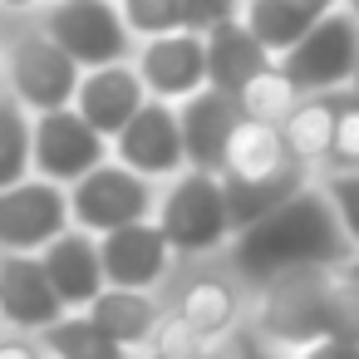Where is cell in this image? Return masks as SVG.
<instances>
[{
	"mask_svg": "<svg viewBox=\"0 0 359 359\" xmlns=\"http://www.w3.org/2000/svg\"><path fill=\"white\" fill-rule=\"evenodd\" d=\"M231 236H236L231 261L251 280H266L276 271H300V266H330L334 271L354 256V241L339 226L325 187L315 192L310 182L300 192H290L280 207H271L266 217H256L251 226L231 231Z\"/></svg>",
	"mask_w": 359,
	"mask_h": 359,
	"instance_id": "1",
	"label": "cell"
},
{
	"mask_svg": "<svg viewBox=\"0 0 359 359\" xmlns=\"http://www.w3.org/2000/svg\"><path fill=\"white\" fill-rule=\"evenodd\" d=\"M153 222L163 226L168 246L182 251V256L217 251L231 236L222 172H212V168H177L172 182H168V192L153 207Z\"/></svg>",
	"mask_w": 359,
	"mask_h": 359,
	"instance_id": "2",
	"label": "cell"
},
{
	"mask_svg": "<svg viewBox=\"0 0 359 359\" xmlns=\"http://www.w3.org/2000/svg\"><path fill=\"white\" fill-rule=\"evenodd\" d=\"M354 60H359V11H330L320 15L290 50L276 55V65L285 69L295 94H320V89H339L354 79Z\"/></svg>",
	"mask_w": 359,
	"mask_h": 359,
	"instance_id": "3",
	"label": "cell"
},
{
	"mask_svg": "<svg viewBox=\"0 0 359 359\" xmlns=\"http://www.w3.org/2000/svg\"><path fill=\"white\" fill-rule=\"evenodd\" d=\"M69 222L84 226V231H114L123 222H138V217H153L158 207V192H153V177L133 172L128 163H94L84 177H74L69 187Z\"/></svg>",
	"mask_w": 359,
	"mask_h": 359,
	"instance_id": "4",
	"label": "cell"
},
{
	"mask_svg": "<svg viewBox=\"0 0 359 359\" xmlns=\"http://www.w3.org/2000/svg\"><path fill=\"white\" fill-rule=\"evenodd\" d=\"M6 74H11V94L30 114L69 104L74 99V84H79V65L69 60V50L45 25L15 30L6 40Z\"/></svg>",
	"mask_w": 359,
	"mask_h": 359,
	"instance_id": "5",
	"label": "cell"
},
{
	"mask_svg": "<svg viewBox=\"0 0 359 359\" xmlns=\"http://www.w3.org/2000/svg\"><path fill=\"white\" fill-rule=\"evenodd\" d=\"M104 158H109V138L74 104L35 114V123H30V168L40 177H55V182L69 187L74 177H84Z\"/></svg>",
	"mask_w": 359,
	"mask_h": 359,
	"instance_id": "6",
	"label": "cell"
},
{
	"mask_svg": "<svg viewBox=\"0 0 359 359\" xmlns=\"http://www.w3.org/2000/svg\"><path fill=\"white\" fill-rule=\"evenodd\" d=\"M79 69H94V65H114V60H128V20L118 11V0H55L40 20Z\"/></svg>",
	"mask_w": 359,
	"mask_h": 359,
	"instance_id": "7",
	"label": "cell"
},
{
	"mask_svg": "<svg viewBox=\"0 0 359 359\" xmlns=\"http://www.w3.org/2000/svg\"><path fill=\"white\" fill-rule=\"evenodd\" d=\"M65 226H69L65 182L25 172L20 182L0 187V251H40Z\"/></svg>",
	"mask_w": 359,
	"mask_h": 359,
	"instance_id": "8",
	"label": "cell"
},
{
	"mask_svg": "<svg viewBox=\"0 0 359 359\" xmlns=\"http://www.w3.org/2000/svg\"><path fill=\"white\" fill-rule=\"evenodd\" d=\"M109 143H114V158L128 163V168L143 172V177H172L177 168H187L177 109H172L168 99H153V94L128 114V123H123Z\"/></svg>",
	"mask_w": 359,
	"mask_h": 359,
	"instance_id": "9",
	"label": "cell"
},
{
	"mask_svg": "<svg viewBox=\"0 0 359 359\" xmlns=\"http://www.w3.org/2000/svg\"><path fill=\"white\" fill-rule=\"evenodd\" d=\"M143 89L153 99H187L192 89L207 84V40L202 30H163V35H143V50L133 60Z\"/></svg>",
	"mask_w": 359,
	"mask_h": 359,
	"instance_id": "10",
	"label": "cell"
},
{
	"mask_svg": "<svg viewBox=\"0 0 359 359\" xmlns=\"http://www.w3.org/2000/svg\"><path fill=\"white\" fill-rule=\"evenodd\" d=\"M99 261H104V280L109 285H143L153 290L168 276L172 246L163 236V226L153 217L123 222L114 231H99Z\"/></svg>",
	"mask_w": 359,
	"mask_h": 359,
	"instance_id": "11",
	"label": "cell"
},
{
	"mask_svg": "<svg viewBox=\"0 0 359 359\" xmlns=\"http://www.w3.org/2000/svg\"><path fill=\"white\" fill-rule=\"evenodd\" d=\"M60 315L65 300L50 285L40 251H0V320L11 330H45Z\"/></svg>",
	"mask_w": 359,
	"mask_h": 359,
	"instance_id": "12",
	"label": "cell"
},
{
	"mask_svg": "<svg viewBox=\"0 0 359 359\" xmlns=\"http://www.w3.org/2000/svg\"><path fill=\"white\" fill-rule=\"evenodd\" d=\"M241 118V104L217 89V84H202L192 89L187 99H177V128H182V153H187V168H222V148L231 138Z\"/></svg>",
	"mask_w": 359,
	"mask_h": 359,
	"instance_id": "13",
	"label": "cell"
},
{
	"mask_svg": "<svg viewBox=\"0 0 359 359\" xmlns=\"http://www.w3.org/2000/svg\"><path fill=\"white\" fill-rule=\"evenodd\" d=\"M40 261H45V276L50 285L60 290L65 310H84L99 290H104V261H99V236L84 231V226H65L60 236H50L40 246Z\"/></svg>",
	"mask_w": 359,
	"mask_h": 359,
	"instance_id": "14",
	"label": "cell"
},
{
	"mask_svg": "<svg viewBox=\"0 0 359 359\" xmlns=\"http://www.w3.org/2000/svg\"><path fill=\"white\" fill-rule=\"evenodd\" d=\"M143 99H148V89H143L138 69H133L128 60H114V65L79 69V84H74V99H69V104H74L104 138H114Z\"/></svg>",
	"mask_w": 359,
	"mask_h": 359,
	"instance_id": "15",
	"label": "cell"
},
{
	"mask_svg": "<svg viewBox=\"0 0 359 359\" xmlns=\"http://www.w3.org/2000/svg\"><path fill=\"white\" fill-rule=\"evenodd\" d=\"M202 40H207V84L226 89L231 99H236V89H241L256 69H266V65L276 60V55L251 35V25H246L241 15L217 20L212 30H202Z\"/></svg>",
	"mask_w": 359,
	"mask_h": 359,
	"instance_id": "16",
	"label": "cell"
},
{
	"mask_svg": "<svg viewBox=\"0 0 359 359\" xmlns=\"http://www.w3.org/2000/svg\"><path fill=\"white\" fill-rule=\"evenodd\" d=\"M84 310H89V320H94L118 349L148 344V339L158 334V325H163V305H158L153 290H143V285H109V280H104V290H99Z\"/></svg>",
	"mask_w": 359,
	"mask_h": 359,
	"instance_id": "17",
	"label": "cell"
},
{
	"mask_svg": "<svg viewBox=\"0 0 359 359\" xmlns=\"http://www.w3.org/2000/svg\"><path fill=\"white\" fill-rule=\"evenodd\" d=\"M236 315H241V295H236V285L226 276H192L182 285V295H177V310H172V320L197 344L222 339L236 325Z\"/></svg>",
	"mask_w": 359,
	"mask_h": 359,
	"instance_id": "18",
	"label": "cell"
},
{
	"mask_svg": "<svg viewBox=\"0 0 359 359\" xmlns=\"http://www.w3.org/2000/svg\"><path fill=\"white\" fill-rule=\"evenodd\" d=\"M118 11L133 35H163V30H212L217 20L241 15V0H118Z\"/></svg>",
	"mask_w": 359,
	"mask_h": 359,
	"instance_id": "19",
	"label": "cell"
},
{
	"mask_svg": "<svg viewBox=\"0 0 359 359\" xmlns=\"http://www.w3.org/2000/svg\"><path fill=\"white\" fill-rule=\"evenodd\" d=\"M285 163H295L285 153V138H280V123H266V118H236L226 148H222V177H266V172H280Z\"/></svg>",
	"mask_w": 359,
	"mask_h": 359,
	"instance_id": "20",
	"label": "cell"
},
{
	"mask_svg": "<svg viewBox=\"0 0 359 359\" xmlns=\"http://www.w3.org/2000/svg\"><path fill=\"white\" fill-rule=\"evenodd\" d=\"M280 138L285 153L305 168L330 158V138H334V89L320 94H295V104L280 114Z\"/></svg>",
	"mask_w": 359,
	"mask_h": 359,
	"instance_id": "21",
	"label": "cell"
},
{
	"mask_svg": "<svg viewBox=\"0 0 359 359\" xmlns=\"http://www.w3.org/2000/svg\"><path fill=\"white\" fill-rule=\"evenodd\" d=\"M339 6V0H241V20L251 25V35L271 50V55H280V50H290L320 15H330Z\"/></svg>",
	"mask_w": 359,
	"mask_h": 359,
	"instance_id": "22",
	"label": "cell"
},
{
	"mask_svg": "<svg viewBox=\"0 0 359 359\" xmlns=\"http://www.w3.org/2000/svg\"><path fill=\"white\" fill-rule=\"evenodd\" d=\"M305 163H285L280 172H266V177H222V192H226V217H231V231L251 226L256 217H266L271 207H280L290 192L305 187Z\"/></svg>",
	"mask_w": 359,
	"mask_h": 359,
	"instance_id": "23",
	"label": "cell"
},
{
	"mask_svg": "<svg viewBox=\"0 0 359 359\" xmlns=\"http://www.w3.org/2000/svg\"><path fill=\"white\" fill-rule=\"evenodd\" d=\"M40 349L65 354V359H114V354H118V344L89 320V310H84V315H60V320H50V325L40 330Z\"/></svg>",
	"mask_w": 359,
	"mask_h": 359,
	"instance_id": "24",
	"label": "cell"
},
{
	"mask_svg": "<svg viewBox=\"0 0 359 359\" xmlns=\"http://www.w3.org/2000/svg\"><path fill=\"white\" fill-rule=\"evenodd\" d=\"M30 123H35V114L11 89H0V187L35 172L30 168Z\"/></svg>",
	"mask_w": 359,
	"mask_h": 359,
	"instance_id": "25",
	"label": "cell"
},
{
	"mask_svg": "<svg viewBox=\"0 0 359 359\" xmlns=\"http://www.w3.org/2000/svg\"><path fill=\"white\" fill-rule=\"evenodd\" d=\"M236 104H241V114L246 118H266V123H280V114L295 104V89H290V79H285V69L271 60L266 69H256L241 89H236Z\"/></svg>",
	"mask_w": 359,
	"mask_h": 359,
	"instance_id": "26",
	"label": "cell"
},
{
	"mask_svg": "<svg viewBox=\"0 0 359 359\" xmlns=\"http://www.w3.org/2000/svg\"><path fill=\"white\" fill-rule=\"evenodd\" d=\"M325 168H359V89H334V138Z\"/></svg>",
	"mask_w": 359,
	"mask_h": 359,
	"instance_id": "27",
	"label": "cell"
},
{
	"mask_svg": "<svg viewBox=\"0 0 359 359\" xmlns=\"http://www.w3.org/2000/svg\"><path fill=\"white\" fill-rule=\"evenodd\" d=\"M325 197H330L339 226L349 231V241H354V251H359V168H330Z\"/></svg>",
	"mask_w": 359,
	"mask_h": 359,
	"instance_id": "28",
	"label": "cell"
},
{
	"mask_svg": "<svg viewBox=\"0 0 359 359\" xmlns=\"http://www.w3.org/2000/svg\"><path fill=\"white\" fill-rule=\"evenodd\" d=\"M0 354H40V339H0Z\"/></svg>",
	"mask_w": 359,
	"mask_h": 359,
	"instance_id": "29",
	"label": "cell"
},
{
	"mask_svg": "<svg viewBox=\"0 0 359 359\" xmlns=\"http://www.w3.org/2000/svg\"><path fill=\"white\" fill-rule=\"evenodd\" d=\"M6 11H30V6H40V0H0Z\"/></svg>",
	"mask_w": 359,
	"mask_h": 359,
	"instance_id": "30",
	"label": "cell"
},
{
	"mask_svg": "<svg viewBox=\"0 0 359 359\" xmlns=\"http://www.w3.org/2000/svg\"><path fill=\"white\" fill-rule=\"evenodd\" d=\"M349 84H354V89H359V60H354V79H349Z\"/></svg>",
	"mask_w": 359,
	"mask_h": 359,
	"instance_id": "31",
	"label": "cell"
},
{
	"mask_svg": "<svg viewBox=\"0 0 359 359\" xmlns=\"http://www.w3.org/2000/svg\"><path fill=\"white\" fill-rule=\"evenodd\" d=\"M0 60H6V40H0Z\"/></svg>",
	"mask_w": 359,
	"mask_h": 359,
	"instance_id": "32",
	"label": "cell"
},
{
	"mask_svg": "<svg viewBox=\"0 0 359 359\" xmlns=\"http://www.w3.org/2000/svg\"><path fill=\"white\" fill-rule=\"evenodd\" d=\"M354 11H359V0H354Z\"/></svg>",
	"mask_w": 359,
	"mask_h": 359,
	"instance_id": "33",
	"label": "cell"
}]
</instances>
